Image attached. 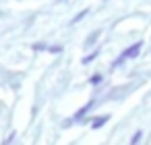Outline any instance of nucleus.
<instances>
[{
    "instance_id": "obj_1",
    "label": "nucleus",
    "mask_w": 151,
    "mask_h": 145,
    "mask_svg": "<svg viewBox=\"0 0 151 145\" xmlns=\"http://www.w3.org/2000/svg\"><path fill=\"white\" fill-rule=\"evenodd\" d=\"M141 46H143V44H141V42H137V44H132L130 48H126V50H124V52L120 54V58H118V60L114 62V66H118V64H122V62H124L126 58H134V56L139 54V50H141Z\"/></svg>"
},
{
    "instance_id": "obj_2",
    "label": "nucleus",
    "mask_w": 151,
    "mask_h": 145,
    "mask_svg": "<svg viewBox=\"0 0 151 145\" xmlns=\"http://www.w3.org/2000/svg\"><path fill=\"white\" fill-rule=\"evenodd\" d=\"M108 120H110V116H97V118H93L91 126H93V128H99V126H104Z\"/></svg>"
},
{
    "instance_id": "obj_3",
    "label": "nucleus",
    "mask_w": 151,
    "mask_h": 145,
    "mask_svg": "<svg viewBox=\"0 0 151 145\" xmlns=\"http://www.w3.org/2000/svg\"><path fill=\"white\" fill-rule=\"evenodd\" d=\"M93 104H95V102H87V104H85V106H83V108H81V110H79V112L75 114V118H77V120H79V118H83V116L87 114V110H89V108H91Z\"/></svg>"
},
{
    "instance_id": "obj_4",
    "label": "nucleus",
    "mask_w": 151,
    "mask_h": 145,
    "mask_svg": "<svg viewBox=\"0 0 151 145\" xmlns=\"http://www.w3.org/2000/svg\"><path fill=\"white\" fill-rule=\"evenodd\" d=\"M141 137H143V135H141V131H137V133L132 135V139H130V145H137V143L141 141Z\"/></svg>"
},
{
    "instance_id": "obj_5",
    "label": "nucleus",
    "mask_w": 151,
    "mask_h": 145,
    "mask_svg": "<svg viewBox=\"0 0 151 145\" xmlns=\"http://www.w3.org/2000/svg\"><path fill=\"white\" fill-rule=\"evenodd\" d=\"M97 35H99V31H95V33H91V35H89V40H87V46H89V44H93V42L97 40Z\"/></svg>"
},
{
    "instance_id": "obj_6",
    "label": "nucleus",
    "mask_w": 151,
    "mask_h": 145,
    "mask_svg": "<svg viewBox=\"0 0 151 145\" xmlns=\"http://www.w3.org/2000/svg\"><path fill=\"white\" fill-rule=\"evenodd\" d=\"M95 56H97V52H91V54H89V56H85V58H83V62H85V64H87V62H91V60H93V58H95Z\"/></svg>"
},
{
    "instance_id": "obj_7",
    "label": "nucleus",
    "mask_w": 151,
    "mask_h": 145,
    "mask_svg": "<svg viewBox=\"0 0 151 145\" xmlns=\"http://www.w3.org/2000/svg\"><path fill=\"white\" fill-rule=\"evenodd\" d=\"M89 81L95 85V83H99V81H101V75H91V79H89Z\"/></svg>"
},
{
    "instance_id": "obj_8",
    "label": "nucleus",
    "mask_w": 151,
    "mask_h": 145,
    "mask_svg": "<svg viewBox=\"0 0 151 145\" xmlns=\"http://www.w3.org/2000/svg\"><path fill=\"white\" fill-rule=\"evenodd\" d=\"M85 15H87V11H83V13H79V15H77V17H75V19H73V23H77V21H79V19H83V17H85Z\"/></svg>"
}]
</instances>
